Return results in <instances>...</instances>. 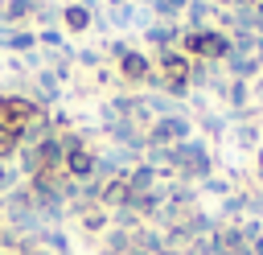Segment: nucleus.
Instances as JSON below:
<instances>
[{
    "instance_id": "nucleus-7",
    "label": "nucleus",
    "mask_w": 263,
    "mask_h": 255,
    "mask_svg": "<svg viewBox=\"0 0 263 255\" xmlns=\"http://www.w3.org/2000/svg\"><path fill=\"white\" fill-rule=\"evenodd\" d=\"M58 21H62V29L66 33H74V37H82L90 25H95V12H86L82 4H66L62 12H58Z\"/></svg>"
},
{
    "instance_id": "nucleus-13",
    "label": "nucleus",
    "mask_w": 263,
    "mask_h": 255,
    "mask_svg": "<svg viewBox=\"0 0 263 255\" xmlns=\"http://www.w3.org/2000/svg\"><path fill=\"white\" fill-rule=\"evenodd\" d=\"M0 45H8L12 53H16V49L25 53V49H33V45H37V33H29V29H16V33H0Z\"/></svg>"
},
{
    "instance_id": "nucleus-19",
    "label": "nucleus",
    "mask_w": 263,
    "mask_h": 255,
    "mask_svg": "<svg viewBox=\"0 0 263 255\" xmlns=\"http://www.w3.org/2000/svg\"><path fill=\"white\" fill-rule=\"evenodd\" d=\"M251 255H263V234H259V239L251 243Z\"/></svg>"
},
{
    "instance_id": "nucleus-12",
    "label": "nucleus",
    "mask_w": 263,
    "mask_h": 255,
    "mask_svg": "<svg viewBox=\"0 0 263 255\" xmlns=\"http://www.w3.org/2000/svg\"><path fill=\"white\" fill-rule=\"evenodd\" d=\"M78 214H82V230H90V234L107 230V222H111V214H107L103 206H86V210H78Z\"/></svg>"
},
{
    "instance_id": "nucleus-1",
    "label": "nucleus",
    "mask_w": 263,
    "mask_h": 255,
    "mask_svg": "<svg viewBox=\"0 0 263 255\" xmlns=\"http://www.w3.org/2000/svg\"><path fill=\"white\" fill-rule=\"evenodd\" d=\"M164 165L181 177V181H193V177H214V156L201 140H185V144H173L164 148Z\"/></svg>"
},
{
    "instance_id": "nucleus-21",
    "label": "nucleus",
    "mask_w": 263,
    "mask_h": 255,
    "mask_svg": "<svg viewBox=\"0 0 263 255\" xmlns=\"http://www.w3.org/2000/svg\"><path fill=\"white\" fill-rule=\"evenodd\" d=\"M259 4H263V0H259Z\"/></svg>"
},
{
    "instance_id": "nucleus-14",
    "label": "nucleus",
    "mask_w": 263,
    "mask_h": 255,
    "mask_svg": "<svg viewBox=\"0 0 263 255\" xmlns=\"http://www.w3.org/2000/svg\"><path fill=\"white\" fill-rule=\"evenodd\" d=\"M201 132H205V136H214V140H218V136H222V132H226V119H222V115H214V111H210V115H201Z\"/></svg>"
},
{
    "instance_id": "nucleus-10",
    "label": "nucleus",
    "mask_w": 263,
    "mask_h": 255,
    "mask_svg": "<svg viewBox=\"0 0 263 255\" xmlns=\"http://www.w3.org/2000/svg\"><path fill=\"white\" fill-rule=\"evenodd\" d=\"M181 33H185V25H164V21H156V25H144V37H148L156 49H168V45H177V41H181Z\"/></svg>"
},
{
    "instance_id": "nucleus-9",
    "label": "nucleus",
    "mask_w": 263,
    "mask_h": 255,
    "mask_svg": "<svg viewBox=\"0 0 263 255\" xmlns=\"http://www.w3.org/2000/svg\"><path fill=\"white\" fill-rule=\"evenodd\" d=\"M123 177H127V197H132V193H152V185H156V169H152L148 160L132 165Z\"/></svg>"
},
{
    "instance_id": "nucleus-18",
    "label": "nucleus",
    "mask_w": 263,
    "mask_h": 255,
    "mask_svg": "<svg viewBox=\"0 0 263 255\" xmlns=\"http://www.w3.org/2000/svg\"><path fill=\"white\" fill-rule=\"evenodd\" d=\"M255 173H259V181H263V148H259V156H255Z\"/></svg>"
},
{
    "instance_id": "nucleus-5",
    "label": "nucleus",
    "mask_w": 263,
    "mask_h": 255,
    "mask_svg": "<svg viewBox=\"0 0 263 255\" xmlns=\"http://www.w3.org/2000/svg\"><path fill=\"white\" fill-rule=\"evenodd\" d=\"M95 169H99V152H95V148H86V144H82V148L66 152L62 173H66L70 181H78V185H82V181H90V177H95Z\"/></svg>"
},
{
    "instance_id": "nucleus-3",
    "label": "nucleus",
    "mask_w": 263,
    "mask_h": 255,
    "mask_svg": "<svg viewBox=\"0 0 263 255\" xmlns=\"http://www.w3.org/2000/svg\"><path fill=\"white\" fill-rule=\"evenodd\" d=\"M185 140H193V119L185 111L152 119V128L144 132V148H173V144H185Z\"/></svg>"
},
{
    "instance_id": "nucleus-2",
    "label": "nucleus",
    "mask_w": 263,
    "mask_h": 255,
    "mask_svg": "<svg viewBox=\"0 0 263 255\" xmlns=\"http://www.w3.org/2000/svg\"><path fill=\"white\" fill-rule=\"evenodd\" d=\"M177 49L189 58V62H205V66H214V62H226L230 58V33L226 29H201V33H181V41H177Z\"/></svg>"
},
{
    "instance_id": "nucleus-6",
    "label": "nucleus",
    "mask_w": 263,
    "mask_h": 255,
    "mask_svg": "<svg viewBox=\"0 0 263 255\" xmlns=\"http://www.w3.org/2000/svg\"><path fill=\"white\" fill-rule=\"evenodd\" d=\"M181 16H185V29L189 33H201V29H214V21L222 16V8H214L210 0H189V8Z\"/></svg>"
},
{
    "instance_id": "nucleus-16",
    "label": "nucleus",
    "mask_w": 263,
    "mask_h": 255,
    "mask_svg": "<svg viewBox=\"0 0 263 255\" xmlns=\"http://www.w3.org/2000/svg\"><path fill=\"white\" fill-rule=\"evenodd\" d=\"M234 140L247 148V144H255L259 140V128H251V123H242V128H234Z\"/></svg>"
},
{
    "instance_id": "nucleus-4",
    "label": "nucleus",
    "mask_w": 263,
    "mask_h": 255,
    "mask_svg": "<svg viewBox=\"0 0 263 255\" xmlns=\"http://www.w3.org/2000/svg\"><path fill=\"white\" fill-rule=\"evenodd\" d=\"M115 74L127 82V86H152L156 82V66L144 49H127L119 62H115Z\"/></svg>"
},
{
    "instance_id": "nucleus-20",
    "label": "nucleus",
    "mask_w": 263,
    "mask_h": 255,
    "mask_svg": "<svg viewBox=\"0 0 263 255\" xmlns=\"http://www.w3.org/2000/svg\"><path fill=\"white\" fill-rule=\"evenodd\" d=\"M168 4H173L177 12H185V8H189V0H168Z\"/></svg>"
},
{
    "instance_id": "nucleus-11",
    "label": "nucleus",
    "mask_w": 263,
    "mask_h": 255,
    "mask_svg": "<svg viewBox=\"0 0 263 255\" xmlns=\"http://www.w3.org/2000/svg\"><path fill=\"white\" fill-rule=\"evenodd\" d=\"M226 103L234 107V115H247V103H251V82L234 78V82L226 86Z\"/></svg>"
},
{
    "instance_id": "nucleus-8",
    "label": "nucleus",
    "mask_w": 263,
    "mask_h": 255,
    "mask_svg": "<svg viewBox=\"0 0 263 255\" xmlns=\"http://www.w3.org/2000/svg\"><path fill=\"white\" fill-rule=\"evenodd\" d=\"M226 66H230V74H234V78H242V82H247V78H255V74L263 70V58H259V53H242V49H234V45H230Z\"/></svg>"
},
{
    "instance_id": "nucleus-17",
    "label": "nucleus",
    "mask_w": 263,
    "mask_h": 255,
    "mask_svg": "<svg viewBox=\"0 0 263 255\" xmlns=\"http://www.w3.org/2000/svg\"><path fill=\"white\" fill-rule=\"evenodd\" d=\"M205 189L210 193H230V181L226 177H205Z\"/></svg>"
},
{
    "instance_id": "nucleus-15",
    "label": "nucleus",
    "mask_w": 263,
    "mask_h": 255,
    "mask_svg": "<svg viewBox=\"0 0 263 255\" xmlns=\"http://www.w3.org/2000/svg\"><path fill=\"white\" fill-rule=\"evenodd\" d=\"M37 45H49V49H62V29H41V33H37Z\"/></svg>"
}]
</instances>
